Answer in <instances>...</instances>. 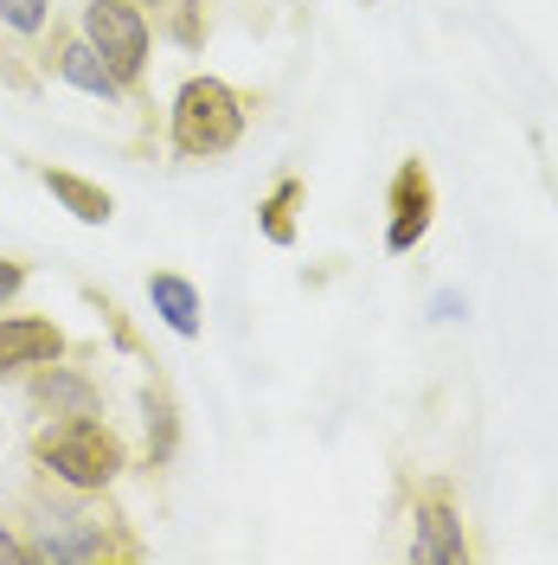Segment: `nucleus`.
I'll list each match as a JSON object with an SVG mask.
<instances>
[{
	"mask_svg": "<svg viewBox=\"0 0 558 565\" xmlns=\"http://www.w3.org/2000/svg\"><path fill=\"white\" fill-rule=\"evenodd\" d=\"M245 136V104L232 84L218 77H186L174 97V148L180 154H225L232 141Z\"/></svg>",
	"mask_w": 558,
	"mask_h": 565,
	"instance_id": "f03ea898",
	"label": "nucleus"
},
{
	"mask_svg": "<svg viewBox=\"0 0 558 565\" xmlns=\"http://www.w3.org/2000/svg\"><path fill=\"white\" fill-rule=\"evenodd\" d=\"M65 353V334L45 316H7L0 321V380L26 373V366H52Z\"/></svg>",
	"mask_w": 558,
	"mask_h": 565,
	"instance_id": "423d86ee",
	"label": "nucleus"
},
{
	"mask_svg": "<svg viewBox=\"0 0 558 565\" xmlns=\"http://www.w3.org/2000/svg\"><path fill=\"white\" fill-rule=\"evenodd\" d=\"M33 398L52 405V418H58V405H71V412H90V405H97V392L84 386V380H71V373H45L33 386Z\"/></svg>",
	"mask_w": 558,
	"mask_h": 565,
	"instance_id": "ddd939ff",
	"label": "nucleus"
},
{
	"mask_svg": "<svg viewBox=\"0 0 558 565\" xmlns=\"http://www.w3.org/2000/svg\"><path fill=\"white\" fill-rule=\"evenodd\" d=\"M411 553H418V559H443V565L469 559V533H462L450 501H423L418 508V540H411Z\"/></svg>",
	"mask_w": 558,
	"mask_h": 565,
	"instance_id": "0eeeda50",
	"label": "nucleus"
},
{
	"mask_svg": "<svg viewBox=\"0 0 558 565\" xmlns=\"http://www.w3.org/2000/svg\"><path fill=\"white\" fill-rule=\"evenodd\" d=\"M58 77L77 84V90H90V97H116V71L104 65V52L90 39H65L58 45Z\"/></svg>",
	"mask_w": 558,
	"mask_h": 565,
	"instance_id": "9d476101",
	"label": "nucleus"
},
{
	"mask_svg": "<svg viewBox=\"0 0 558 565\" xmlns=\"http://www.w3.org/2000/svg\"><path fill=\"white\" fill-rule=\"evenodd\" d=\"M39 180H45V193H52L71 218H84V225H109V218H116V200H109L97 180L71 174V168H45Z\"/></svg>",
	"mask_w": 558,
	"mask_h": 565,
	"instance_id": "6e6552de",
	"label": "nucleus"
},
{
	"mask_svg": "<svg viewBox=\"0 0 558 565\" xmlns=\"http://www.w3.org/2000/svg\"><path fill=\"white\" fill-rule=\"evenodd\" d=\"M84 39L104 52L116 84H136L141 65H148V20H141L136 0H90L84 7Z\"/></svg>",
	"mask_w": 558,
	"mask_h": 565,
	"instance_id": "20e7f679",
	"label": "nucleus"
},
{
	"mask_svg": "<svg viewBox=\"0 0 558 565\" xmlns=\"http://www.w3.org/2000/svg\"><path fill=\"white\" fill-rule=\"evenodd\" d=\"M33 559H52V565H90V559H109V553H136L129 540H109V514L97 508H52L39 521V540H26Z\"/></svg>",
	"mask_w": 558,
	"mask_h": 565,
	"instance_id": "7ed1b4c3",
	"label": "nucleus"
},
{
	"mask_svg": "<svg viewBox=\"0 0 558 565\" xmlns=\"http://www.w3.org/2000/svg\"><path fill=\"white\" fill-rule=\"evenodd\" d=\"M20 282H26V270H20V264H7V257H0V302H7V296H13V289H20Z\"/></svg>",
	"mask_w": 558,
	"mask_h": 565,
	"instance_id": "2eb2a0df",
	"label": "nucleus"
},
{
	"mask_svg": "<svg viewBox=\"0 0 558 565\" xmlns=\"http://www.w3.org/2000/svg\"><path fill=\"white\" fill-rule=\"evenodd\" d=\"M296 200H302V180L289 174V180H277V193L264 200V238L270 245H296Z\"/></svg>",
	"mask_w": 558,
	"mask_h": 565,
	"instance_id": "9b49d317",
	"label": "nucleus"
},
{
	"mask_svg": "<svg viewBox=\"0 0 558 565\" xmlns=\"http://www.w3.org/2000/svg\"><path fill=\"white\" fill-rule=\"evenodd\" d=\"M141 405H148V450H154V462H168L174 457V398L161 386H148Z\"/></svg>",
	"mask_w": 558,
	"mask_h": 565,
	"instance_id": "f8f14e48",
	"label": "nucleus"
},
{
	"mask_svg": "<svg viewBox=\"0 0 558 565\" xmlns=\"http://www.w3.org/2000/svg\"><path fill=\"white\" fill-rule=\"evenodd\" d=\"M0 559H33V553H26V540H13V533L0 527Z\"/></svg>",
	"mask_w": 558,
	"mask_h": 565,
	"instance_id": "dca6fc26",
	"label": "nucleus"
},
{
	"mask_svg": "<svg viewBox=\"0 0 558 565\" xmlns=\"http://www.w3.org/2000/svg\"><path fill=\"white\" fill-rule=\"evenodd\" d=\"M148 296H154V316L168 321L174 334H200V289L186 277H174V270H161V277H148Z\"/></svg>",
	"mask_w": 558,
	"mask_h": 565,
	"instance_id": "1a4fd4ad",
	"label": "nucleus"
},
{
	"mask_svg": "<svg viewBox=\"0 0 558 565\" xmlns=\"http://www.w3.org/2000/svg\"><path fill=\"white\" fill-rule=\"evenodd\" d=\"M33 457L65 482V489L90 494V489H109L116 476H122V437L97 424L90 412H71V418L45 424L33 437Z\"/></svg>",
	"mask_w": 558,
	"mask_h": 565,
	"instance_id": "f257e3e1",
	"label": "nucleus"
},
{
	"mask_svg": "<svg viewBox=\"0 0 558 565\" xmlns=\"http://www.w3.org/2000/svg\"><path fill=\"white\" fill-rule=\"evenodd\" d=\"M0 20L13 33H39L45 26V0H0Z\"/></svg>",
	"mask_w": 558,
	"mask_h": 565,
	"instance_id": "4468645a",
	"label": "nucleus"
},
{
	"mask_svg": "<svg viewBox=\"0 0 558 565\" xmlns=\"http://www.w3.org/2000/svg\"><path fill=\"white\" fill-rule=\"evenodd\" d=\"M430 218H437V186H430V168L411 154V161H398V174H391V225H385V250L405 257V250L430 232Z\"/></svg>",
	"mask_w": 558,
	"mask_h": 565,
	"instance_id": "39448f33",
	"label": "nucleus"
},
{
	"mask_svg": "<svg viewBox=\"0 0 558 565\" xmlns=\"http://www.w3.org/2000/svg\"><path fill=\"white\" fill-rule=\"evenodd\" d=\"M366 7H373V0H366Z\"/></svg>",
	"mask_w": 558,
	"mask_h": 565,
	"instance_id": "f3484780",
	"label": "nucleus"
}]
</instances>
